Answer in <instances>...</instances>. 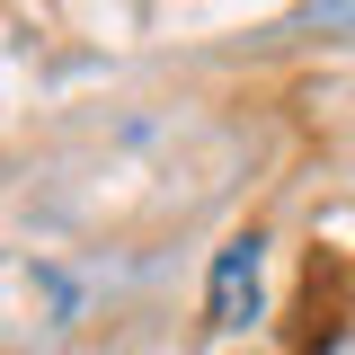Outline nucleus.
I'll return each instance as SVG.
<instances>
[{"instance_id": "1", "label": "nucleus", "mask_w": 355, "mask_h": 355, "mask_svg": "<svg viewBox=\"0 0 355 355\" xmlns=\"http://www.w3.org/2000/svg\"><path fill=\"white\" fill-rule=\"evenodd\" d=\"M240 284H258V240H231L222 266H214V311H222V320L240 311Z\"/></svg>"}]
</instances>
